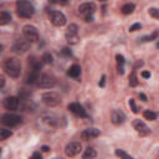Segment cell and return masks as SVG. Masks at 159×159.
I'll list each match as a JSON object with an SVG mask.
<instances>
[{
    "label": "cell",
    "mask_w": 159,
    "mask_h": 159,
    "mask_svg": "<svg viewBox=\"0 0 159 159\" xmlns=\"http://www.w3.org/2000/svg\"><path fill=\"white\" fill-rule=\"evenodd\" d=\"M4 70L6 72V75L13 77V78H17L21 73V63L17 59H14V57H10V59H6L4 61Z\"/></svg>",
    "instance_id": "obj_1"
},
{
    "label": "cell",
    "mask_w": 159,
    "mask_h": 159,
    "mask_svg": "<svg viewBox=\"0 0 159 159\" xmlns=\"http://www.w3.org/2000/svg\"><path fill=\"white\" fill-rule=\"evenodd\" d=\"M16 14L19 17L30 19L35 14V8L27 0H17L16 2Z\"/></svg>",
    "instance_id": "obj_2"
},
{
    "label": "cell",
    "mask_w": 159,
    "mask_h": 159,
    "mask_svg": "<svg viewBox=\"0 0 159 159\" xmlns=\"http://www.w3.org/2000/svg\"><path fill=\"white\" fill-rule=\"evenodd\" d=\"M37 124L42 131L50 132V131H54L59 126V119L56 117H54L52 114H44L39 118Z\"/></svg>",
    "instance_id": "obj_3"
},
{
    "label": "cell",
    "mask_w": 159,
    "mask_h": 159,
    "mask_svg": "<svg viewBox=\"0 0 159 159\" xmlns=\"http://www.w3.org/2000/svg\"><path fill=\"white\" fill-rule=\"evenodd\" d=\"M66 40L68 44L71 45H76L78 44V41H80V36H78V26L76 24H71L67 30H66Z\"/></svg>",
    "instance_id": "obj_4"
},
{
    "label": "cell",
    "mask_w": 159,
    "mask_h": 159,
    "mask_svg": "<svg viewBox=\"0 0 159 159\" xmlns=\"http://www.w3.org/2000/svg\"><path fill=\"white\" fill-rule=\"evenodd\" d=\"M37 86L41 88H52L56 84V78L47 73H42L37 78Z\"/></svg>",
    "instance_id": "obj_5"
},
{
    "label": "cell",
    "mask_w": 159,
    "mask_h": 159,
    "mask_svg": "<svg viewBox=\"0 0 159 159\" xmlns=\"http://www.w3.org/2000/svg\"><path fill=\"white\" fill-rule=\"evenodd\" d=\"M42 101L49 107H56L61 103V97L55 92H46L42 94Z\"/></svg>",
    "instance_id": "obj_6"
},
{
    "label": "cell",
    "mask_w": 159,
    "mask_h": 159,
    "mask_svg": "<svg viewBox=\"0 0 159 159\" xmlns=\"http://www.w3.org/2000/svg\"><path fill=\"white\" fill-rule=\"evenodd\" d=\"M2 122L6 127H15V126H17L23 122V118L17 114H14V113H5L3 116Z\"/></svg>",
    "instance_id": "obj_7"
},
{
    "label": "cell",
    "mask_w": 159,
    "mask_h": 159,
    "mask_svg": "<svg viewBox=\"0 0 159 159\" xmlns=\"http://www.w3.org/2000/svg\"><path fill=\"white\" fill-rule=\"evenodd\" d=\"M23 34L25 36L26 40H29L30 42H35L39 40V33H37V29L33 25H25L23 27Z\"/></svg>",
    "instance_id": "obj_8"
},
{
    "label": "cell",
    "mask_w": 159,
    "mask_h": 159,
    "mask_svg": "<svg viewBox=\"0 0 159 159\" xmlns=\"http://www.w3.org/2000/svg\"><path fill=\"white\" fill-rule=\"evenodd\" d=\"M49 16H50L52 25H55V26L60 27V26H63L66 24V16L63 15L61 11H51Z\"/></svg>",
    "instance_id": "obj_9"
},
{
    "label": "cell",
    "mask_w": 159,
    "mask_h": 159,
    "mask_svg": "<svg viewBox=\"0 0 159 159\" xmlns=\"http://www.w3.org/2000/svg\"><path fill=\"white\" fill-rule=\"evenodd\" d=\"M29 47H30V41L29 40L19 39L13 45V51L16 52V54H24V52H26L29 50Z\"/></svg>",
    "instance_id": "obj_10"
},
{
    "label": "cell",
    "mask_w": 159,
    "mask_h": 159,
    "mask_svg": "<svg viewBox=\"0 0 159 159\" xmlns=\"http://www.w3.org/2000/svg\"><path fill=\"white\" fill-rule=\"evenodd\" d=\"M81 151H82V147L78 142H71L65 148V153L67 157H76L77 154L81 153Z\"/></svg>",
    "instance_id": "obj_11"
},
{
    "label": "cell",
    "mask_w": 159,
    "mask_h": 159,
    "mask_svg": "<svg viewBox=\"0 0 159 159\" xmlns=\"http://www.w3.org/2000/svg\"><path fill=\"white\" fill-rule=\"evenodd\" d=\"M133 128L135 129L137 133H138L139 135H142V137L148 135L151 133V129L148 128L147 124L143 121H141V119H134L133 121Z\"/></svg>",
    "instance_id": "obj_12"
},
{
    "label": "cell",
    "mask_w": 159,
    "mask_h": 159,
    "mask_svg": "<svg viewBox=\"0 0 159 159\" xmlns=\"http://www.w3.org/2000/svg\"><path fill=\"white\" fill-rule=\"evenodd\" d=\"M94 11H96V5L93 3H83L78 6V13L83 16L92 15Z\"/></svg>",
    "instance_id": "obj_13"
},
{
    "label": "cell",
    "mask_w": 159,
    "mask_h": 159,
    "mask_svg": "<svg viewBox=\"0 0 159 159\" xmlns=\"http://www.w3.org/2000/svg\"><path fill=\"white\" fill-rule=\"evenodd\" d=\"M68 110H70V112H72L73 114L78 116V117H87L86 110L83 108L82 104H80V103H77V102L70 103V104H68Z\"/></svg>",
    "instance_id": "obj_14"
},
{
    "label": "cell",
    "mask_w": 159,
    "mask_h": 159,
    "mask_svg": "<svg viewBox=\"0 0 159 159\" xmlns=\"http://www.w3.org/2000/svg\"><path fill=\"white\" fill-rule=\"evenodd\" d=\"M3 104H4V107H5L6 110H10V111H16V110L19 108V106H20V100H19L17 97L11 96V97L5 98V100H4V102H3Z\"/></svg>",
    "instance_id": "obj_15"
},
{
    "label": "cell",
    "mask_w": 159,
    "mask_h": 159,
    "mask_svg": "<svg viewBox=\"0 0 159 159\" xmlns=\"http://www.w3.org/2000/svg\"><path fill=\"white\" fill-rule=\"evenodd\" d=\"M126 121V116L122 111L119 110H114L112 112V116H111V122L114 124V126H119L122 123H124Z\"/></svg>",
    "instance_id": "obj_16"
},
{
    "label": "cell",
    "mask_w": 159,
    "mask_h": 159,
    "mask_svg": "<svg viewBox=\"0 0 159 159\" xmlns=\"http://www.w3.org/2000/svg\"><path fill=\"white\" fill-rule=\"evenodd\" d=\"M98 135H100V131L96 129V128L84 129V131L82 132V134H81L82 139H84V141H88V139H91V138H96V137H98Z\"/></svg>",
    "instance_id": "obj_17"
},
{
    "label": "cell",
    "mask_w": 159,
    "mask_h": 159,
    "mask_svg": "<svg viewBox=\"0 0 159 159\" xmlns=\"http://www.w3.org/2000/svg\"><path fill=\"white\" fill-rule=\"evenodd\" d=\"M39 71H35V70H31L27 76H26V83L29 84H33V83H36L37 82V78H39Z\"/></svg>",
    "instance_id": "obj_18"
},
{
    "label": "cell",
    "mask_w": 159,
    "mask_h": 159,
    "mask_svg": "<svg viewBox=\"0 0 159 159\" xmlns=\"http://www.w3.org/2000/svg\"><path fill=\"white\" fill-rule=\"evenodd\" d=\"M67 75L70 77H73V78L80 77V75H81V67L78 65H72L68 68V71H67Z\"/></svg>",
    "instance_id": "obj_19"
},
{
    "label": "cell",
    "mask_w": 159,
    "mask_h": 159,
    "mask_svg": "<svg viewBox=\"0 0 159 159\" xmlns=\"http://www.w3.org/2000/svg\"><path fill=\"white\" fill-rule=\"evenodd\" d=\"M42 61H39L36 60L35 57H30L29 59V65L31 66V70H35V71H40L41 67H42Z\"/></svg>",
    "instance_id": "obj_20"
},
{
    "label": "cell",
    "mask_w": 159,
    "mask_h": 159,
    "mask_svg": "<svg viewBox=\"0 0 159 159\" xmlns=\"http://www.w3.org/2000/svg\"><path fill=\"white\" fill-rule=\"evenodd\" d=\"M11 21V15H10L8 11H2L0 13V25L4 26L6 24H9Z\"/></svg>",
    "instance_id": "obj_21"
},
{
    "label": "cell",
    "mask_w": 159,
    "mask_h": 159,
    "mask_svg": "<svg viewBox=\"0 0 159 159\" xmlns=\"http://www.w3.org/2000/svg\"><path fill=\"white\" fill-rule=\"evenodd\" d=\"M83 159H92V158H96L97 157V153H96V151L93 149V148H87L86 151H84V153H83Z\"/></svg>",
    "instance_id": "obj_22"
},
{
    "label": "cell",
    "mask_w": 159,
    "mask_h": 159,
    "mask_svg": "<svg viewBox=\"0 0 159 159\" xmlns=\"http://www.w3.org/2000/svg\"><path fill=\"white\" fill-rule=\"evenodd\" d=\"M159 39V30H155L149 35V36H144L142 37V42H148V41H154Z\"/></svg>",
    "instance_id": "obj_23"
},
{
    "label": "cell",
    "mask_w": 159,
    "mask_h": 159,
    "mask_svg": "<svg viewBox=\"0 0 159 159\" xmlns=\"http://www.w3.org/2000/svg\"><path fill=\"white\" fill-rule=\"evenodd\" d=\"M134 9H135L134 4H126V5L122 6V13L124 15H129V14H132L134 11Z\"/></svg>",
    "instance_id": "obj_24"
},
{
    "label": "cell",
    "mask_w": 159,
    "mask_h": 159,
    "mask_svg": "<svg viewBox=\"0 0 159 159\" xmlns=\"http://www.w3.org/2000/svg\"><path fill=\"white\" fill-rule=\"evenodd\" d=\"M143 116H144V118L148 119V121H155L158 114H157L155 112H152V111H145V112L143 113Z\"/></svg>",
    "instance_id": "obj_25"
},
{
    "label": "cell",
    "mask_w": 159,
    "mask_h": 159,
    "mask_svg": "<svg viewBox=\"0 0 159 159\" xmlns=\"http://www.w3.org/2000/svg\"><path fill=\"white\" fill-rule=\"evenodd\" d=\"M11 135H13V132L9 131V129L3 128L2 131H0V139L2 141H5L6 138H9V137H11Z\"/></svg>",
    "instance_id": "obj_26"
},
{
    "label": "cell",
    "mask_w": 159,
    "mask_h": 159,
    "mask_svg": "<svg viewBox=\"0 0 159 159\" xmlns=\"http://www.w3.org/2000/svg\"><path fill=\"white\" fill-rule=\"evenodd\" d=\"M138 84V80H137V76H135V71H133L129 76V86L131 87H135Z\"/></svg>",
    "instance_id": "obj_27"
},
{
    "label": "cell",
    "mask_w": 159,
    "mask_h": 159,
    "mask_svg": "<svg viewBox=\"0 0 159 159\" xmlns=\"http://www.w3.org/2000/svg\"><path fill=\"white\" fill-rule=\"evenodd\" d=\"M42 62L44 63H47V65H50V63H52V56L49 54V52H46V54H44V56H42Z\"/></svg>",
    "instance_id": "obj_28"
},
{
    "label": "cell",
    "mask_w": 159,
    "mask_h": 159,
    "mask_svg": "<svg viewBox=\"0 0 159 159\" xmlns=\"http://www.w3.org/2000/svg\"><path fill=\"white\" fill-rule=\"evenodd\" d=\"M149 15H151L152 17L159 20V9H157V8H151V9H149Z\"/></svg>",
    "instance_id": "obj_29"
},
{
    "label": "cell",
    "mask_w": 159,
    "mask_h": 159,
    "mask_svg": "<svg viewBox=\"0 0 159 159\" xmlns=\"http://www.w3.org/2000/svg\"><path fill=\"white\" fill-rule=\"evenodd\" d=\"M116 155H117V157H119V158H132L128 153H126L124 151H122V149H117V151H116Z\"/></svg>",
    "instance_id": "obj_30"
},
{
    "label": "cell",
    "mask_w": 159,
    "mask_h": 159,
    "mask_svg": "<svg viewBox=\"0 0 159 159\" xmlns=\"http://www.w3.org/2000/svg\"><path fill=\"white\" fill-rule=\"evenodd\" d=\"M51 4H60V5H66L70 0H49Z\"/></svg>",
    "instance_id": "obj_31"
},
{
    "label": "cell",
    "mask_w": 159,
    "mask_h": 159,
    "mask_svg": "<svg viewBox=\"0 0 159 159\" xmlns=\"http://www.w3.org/2000/svg\"><path fill=\"white\" fill-rule=\"evenodd\" d=\"M142 27V25L139 24V23H135V24H133L131 27H129V33H134V31H137V30H139Z\"/></svg>",
    "instance_id": "obj_32"
},
{
    "label": "cell",
    "mask_w": 159,
    "mask_h": 159,
    "mask_svg": "<svg viewBox=\"0 0 159 159\" xmlns=\"http://www.w3.org/2000/svg\"><path fill=\"white\" fill-rule=\"evenodd\" d=\"M62 55L63 56H67V57H71L72 56V52H71V50L68 47H63L62 49Z\"/></svg>",
    "instance_id": "obj_33"
},
{
    "label": "cell",
    "mask_w": 159,
    "mask_h": 159,
    "mask_svg": "<svg viewBox=\"0 0 159 159\" xmlns=\"http://www.w3.org/2000/svg\"><path fill=\"white\" fill-rule=\"evenodd\" d=\"M129 106L132 107V111H133V113H138V108H137V106H135V102H134V100H129Z\"/></svg>",
    "instance_id": "obj_34"
},
{
    "label": "cell",
    "mask_w": 159,
    "mask_h": 159,
    "mask_svg": "<svg viewBox=\"0 0 159 159\" xmlns=\"http://www.w3.org/2000/svg\"><path fill=\"white\" fill-rule=\"evenodd\" d=\"M116 60H117V63H118L119 66L124 65V57L122 55H117V56H116Z\"/></svg>",
    "instance_id": "obj_35"
},
{
    "label": "cell",
    "mask_w": 159,
    "mask_h": 159,
    "mask_svg": "<svg viewBox=\"0 0 159 159\" xmlns=\"http://www.w3.org/2000/svg\"><path fill=\"white\" fill-rule=\"evenodd\" d=\"M100 87H104V84H106V76L103 75L102 77H101V81H100Z\"/></svg>",
    "instance_id": "obj_36"
},
{
    "label": "cell",
    "mask_w": 159,
    "mask_h": 159,
    "mask_svg": "<svg viewBox=\"0 0 159 159\" xmlns=\"http://www.w3.org/2000/svg\"><path fill=\"white\" fill-rule=\"evenodd\" d=\"M142 77H143V78H149V77H151V72L143 71V72H142Z\"/></svg>",
    "instance_id": "obj_37"
},
{
    "label": "cell",
    "mask_w": 159,
    "mask_h": 159,
    "mask_svg": "<svg viewBox=\"0 0 159 159\" xmlns=\"http://www.w3.org/2000/svg\"><path fill=\"white\" fill-rule=\"evenodd\" d=\"M84 21H86V23H92V21H93V16H92V15L84 16Z\"/></svg>",
    "instance_id": "obj_38"
},
{
    "label": "cell",
    "mask_w": 159,
    "mask_h": 159,
    "mask_svg": "<svg viewBox=\"0 0 159 159\" xmlns=\"http://www.w3.org/2000/svg\"><path fill=\"white\" fill-rule=\"evenodd\" d=\"M139 98H141L143 102H147V101H148V100H147V96H145L144 93H139Z\"/></svg>",
    "instance_id": "obj_39"
},
{
    "label": "cell",
    "mask_w": 159,
    "mask_h": 159,
    "mask_svg": "<svg viewBox=\"0 0 159 159\" xmlns=\"http://www.w3.org/2000/svg\"><path fill=\"white\" fill-rule=\"evenodd\" d=\"M33 158H40V159H41V158H42V154H41L40 152H35V153L33 154Z\"/></svg>",
    "instance_id": "obj_40"
},
{
    "label": "cell",
    "mask_w": 159,
    "mask_h": 159,
    "mask_svg": "<svg viewBox=\"0 0 159 159\" xmlns=\"http://www.w3.org/2000/svg\"><path fill=\"white\" fill-rule=\"evenodd\" d=\"M117 68H118V73H119V75H123V73H124V67L118 65V67H117Z\"/></svg>",
    "instance_id": "obj_41"
},
{
    "label": "cell",
    "mask_w": 159,
    "mask_h": 159,
    "mask_svg": "<svg viewBox=\"0 0 159 159\" xmlns=\"http://www.w3.org/2000/svg\"><path fill=\"white\" fill-rule=\"evenodd\" d=\"M41 151H42V152H50V147H47V145H42V147H41Z\"/></svg>",
    "instance_id": "obj_42"
},
{
    "label": "cell",
    "mask_w": 159,
    "mask_h": 159,
    "mask_svg": "<svg viewBox=\"0 0 159 159\" xmlns=\"http://www.w3.org/2000/svg\"><path fill=\"white\" fill-rule=\"evenodd\" d=\"M4 84H5V80H4V77H0V88H3V87H4Z\"/></svg>",
    "instance_id": "obj_43"
},
{
    "label": "cell",
    "mask_w": 159,
    "mask_h": 159,
    "mask_svg": "<svg viewBox=\"0 0 159 159\" xmlns=\"http://www.w3.org/2000/svg\"><path fill=\"white\" fill-rule=\"evenodd\" d=\"M157 47H158V49H159V41H158V44H157Z\"/></svg>",
    "instance_id": "obj_44"
},
{
    "label": "cell",
    "mask_w": 159,
    "mask_h": 159,
    "mask_svg": "<svg viewBox=\"0 0 159 159\" xmlns=\"http://www.w3.org/2000/svg\"><path fill=\"white\" fill-rule=\"evenodd\" d=\"M101 2H106V0H101Z\"/></svg>",
    "instance_id": "obj_45"
}]
</instances>
